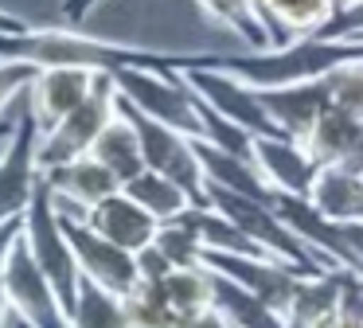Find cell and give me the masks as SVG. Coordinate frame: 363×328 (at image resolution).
I'll return each instance as SVG.
<instances>
[{"instance_id": "6da1fadb", "label": "cell", "mask_w": 363, "mask_h": 328, "mask_svg": "<svg viewBox=\"0 0 363 328\" xmlns=\"http://www.w3.org/2000/svg\"><path fill=\"white\" fill-rule=\"evenodd\" d=\"M0 59L32 62V67H82L94 75H118V70H191L219 67V51H157V47L113 43V39L90 35L82 28H28L24 35H0Z\"/></svg>"}, {"instance_id": "7a4b0ae2", "label": "cell", "mask_w": 363, "mask_h": 328, "mask_svg": "<svg viewBox=\"0 0 363 328\" xmlns=\"http://www.w3.org/2000/svg\"><path fill=\"white\" fill-rule=\"evenodd\" d=\"M363 62V39H324V35H301L281 47L266 51H246V55H223L219 67L230 75L246 78L258 90H277V86H297L328 78L332 70Z\"/></svg>"}, {"instance_id": "3957f363", "label": "cell", "mask_w": 363, "mask_h": 328, "mask_svg": "<svg viewBox=\"0 0 363 328\" xmlns=\"http://www.w3.org/2000/svg\"><path fill=\"white\" fill-rule=\"evenodd\" d=\"M24 242L32 250L35 266L43 270V278L55 285L63 309L74 317L79 309V285H82V270H79V258L71 250V239L63 231V215L55 207V192H51L48 176L40 180L32 195V207L24 211Z\"/></svg>"}, {"instance_id": "277c9868", "label": "cell", "mask_w": 363, "mask_h": 328, "mask_svg": "<svg viewBox=\"0 0 363 328\" xmlns=\"http://www.w3.org/2000/svg\"><path fill=\"white\" fill-rule=\"evenodd\" d=\"M118 94L125 102H133L141 114L157 117V121L172 125V129L188 133V137L203 141L207 121H203V102L191 94V86L184 82L180 70H141L129 67L113 75Z\"/></svg>"}, {"instance_id": "5b68a950", "label": "cell", "mask_w": 363, "mask_h": 328, "mask_svg": "<svg viewBox=\"0 0 363 328\" xmlns=\"http://www.w3.org/2000/svg\"><path fill=\"white\" fill-rule=\"evenodd\" d=\"M118 109L129 117V125H133L137 137H141L145 168L176 180L196 203H207V176H203V164H199V153H196V137H188V133L172 129V125L141 114V109H137L133 102H125L121 94H118Z\"/></svg>"}, {"instance_id": "8992f818", "label": "cell", "mask_w": 363, "mask_h": 328, "mask_svg": "<svg viewBox=\"0 0 363 328\" xmlns=\"http://www.w3.org/2000/svg\"><path fill=\"white\" fill-rule=\"evenodd\" d=\"M113 117H118V82H113V75H98L90 98L74 114H67L59 125L43 129L40 164L43 168H55V164L90 156V148L98 145V137L106 133V125Z\"/></svg>"}, {"instance_id": "52a82bcc", "label": "cell", "mask_w": 363, "mask_h": 328, "mask_svg": "<svg viewBox=\"0 0 363 328\" xmlns=\"http://www.w3.org/2000/svg\"><path fill=\"white\" fill-rule=\"evenodd\" d=\"M55 207H59V215H63V231H67V239H71V250H74V258H79L82 278L98 281L102 289H110V293H118V297L133 293V289L141 285L137 254H129V250H121L118 242H110L106 234H98L82 211L63 207V203H55Z\"/></svg>"}, {"instance_id": "ba28073f", "label": "cell", "mask_w": 363, "mask_h": 328, "mask_svg": "<svg viewBox=\"0 0 363 328\" xmlns=\"http://www.w3.org/2000/svg\"><path fill=\"white\" fill-rule=\"evenodd\" d=\"M180 75H184V82L191 86V94H196L207 109H215L219 117L250 129L254 137L281 133V125L269 117L266 102H262V90L250 86L246 78L230 75L227 67H191V70H180Z\"/></svg>"}, {"instance_id": "9c48e42d", "label": "cell", "mask_w": 363, "mask_h": 328, "mask_svg": "<svg viewBox=\"0 0 363 328\" xmlns=\"http://www.w3.org/2000/svg\"><path fill=\"white\" fill-rule=\"evenodd\" d=\"M40 145H43V125L35 121L32 106H24L12 141L0 148V219H16L32 207V195L43 180Z\"/></svg>"}, {"instance_id": "30bf717a", "label": "cell", "mask_w": 363, "mask_h": 328, "mask_svg": "<svg viewBox=\"0 0 363 328\" xmlns=\"http://www.w3.org/2000/svg\"><path fill=\"white\" fill-rule=\"evenodd\" d=\"M4 289H9L12 312L20 320H28L32 328H71V312L63 309L55 285L43 278V270L35 266L28 242L20 239L16 250L9 258V270H4Z\"/></svg>"}, {"instance_id": "8fae6325", "label": "cell", "mask_w": 363, "mask_h": 328, "mask_svg": "<svg viewBox=\"0 0 363 328\" xmlns=\"http://www.w3.org/2000/svg\"><path fill=\"white\" fill-rule=\"evenodd\" d=\"M203 266L223 278L238 281L242 289L258 293L269 309H277L285 317L293 305V293H297V281L301 273L289 270V266L274 262V258H258V254H230V250H207L203 254Z\"/></svg>"}, {"instance_id": "7c38bea8", "label": "cell", "mask_w": 363, "mask_h": 328, "mask_svg": "<svg viewBox=\"0 0 363 328\" xmlns=\"http://www.w3.org/2000/svg\"><path fill=\"white\" fill-rule=\"evenodd\" d=\"M254 164L262 168L266 184L274 187L277 195H301V199L313 195V184L324 168L305 141L285 137V133L254 137Z\"/></svg>"}, {"instance_id": "4fadbf2b", "label": "cell", "mask_w": 363, "mask_h": 328, "mask_svg": "<svg viewBox=\"0 0 363 328\" xmlns=\"http://www.w3.org/2000/svg\"><path fill=\"white\" fill-rule=\"evenodd\" d=\"M94 82L98 75L82 67H40L32 90H28V106H32L35 121L43 129H51V125H59L67 114H74L90 98Z\"/></svg>"}, {"instance_id": "5bb4252c", "label": "cell", "mask_w": 363, "mask_h": 328, "mask_svg": "<svg viewBox=\"0 0 363 328\" xmlns=\"http://www.w3.org/2000/svg\"><path fill=\"white\" fill-rule=\"evenodd\" d=\"M86 219H90V226H94L98 234H106V239L118 242L121 250H129V254L149 250L152 242H157L160 226H164L157 215H152V211H145L141 203L125 192V187H121V192H113L110 199H102Z\"/></svg>"}, {"instance_id": "9a60e30c", "label": "cell", "mask_w": 363, "mask_h": 328, "mask_svg": "<svg viewBox=\"0 0 363 328\" xmlns=\"http://www.w3.org/2000/svg\"><path fill=\"white\" fill-rule=\"evenodd\" d=\"M43 176H48L51 192H55V203L74 207V211H82V215H90L102 199H110L113 192H121V180L113 176L106 164H98L94 156H79V160L43 168Z\"/></svg>"}, {"instance_id": "2e32d148", "label": "cell", "mask_w": 363, "mask_h": 328, "mask_svg": "<svg viewBox=\"0 0 363 328\" xmlns=\"http://www.w3.org/2000/svg\"><path fill=\"white\" fill-rule=\"evenodd\" d=\"M269 117L281 125L285 137L305 141L308 129L324 117V109H332V94H328V78L316 82H297V86H277V90H262Z\"/></svg>"}, {"instance_id": "e0dca14e", "label": "cell", "mask_w": 363, "mask_h": 328, "mask_svg": "<svg viewBox=\"0 0 363 328\" xmlns=\"http://www.w3.org/2000/svg\"><path fill=\"white\" fill-rule=\"evenodd\" d=\"M196 153H199V164H203L207 184H219V187H227V192L274 203V187L266 184L262 168L250 156H235V153H227V148L211 145V141H199V137H196Z\"/></svg>"}, {"instance_id": "ac0fdd59", "label": "cell", "mask_w": 363, "mask_h": 328, "mask_svg": "<svg viewBox=\"0 0 363 328\" xmlns=\"http://www.w3.org/2000/svg\"><path fill=\"white\" fill-rule=\"evenodd\" d=\"M347 278L352 270H332V273H316V278H301L293 305L285 312L289 328H320L332 312H340L347 293Z\"/></svg>"}, {"instance_id": "d6986e66", "label": "cell", "mask_w": 363, "mask_h": 328, "mask_svg": "<svg viewBox=\"0 0 363 328\" xmlns=\"http://www.w3.org/2000/svg\"><path fill=\"white\" fill-rule=\"evenodd\" d=\"M308 199L332 223H363V176L344 164H324Z\"/></svg>"}, {"instance_id": "ffe728a7", "label": "cell", "mask_w": 363, "mask_h": 328, "mask_svg": "<svg viewBox=\"0 0 363 328\" xmlns=\"http://www.w3.org/2000/svg\"><path fill=\"white\" fill-rule=\"evenodd\" d=\"M196 4H199V12L211 16L219 28L235 31L250 51L277 47V35H274V28L266 23V16H262L258 0H196Z\"/></svg>"}, {"instance_id": "44dd1931", "label": "cell", "mask_w": 363, "mask_h": 328, "mask_svg": "<svg viewBox=\"0 0 363 328\" xmlns=\"http://www.w3.org/2000/svg\"><path fill=\"white\" fill-rule=\"evenodd\" d=\"M258 8L266 16V23L274 28L277 47L301 35H316L336 16L328 0H258Z\"/></svg>"}, {"instance_id": "7402d4cb", "label": "cell", "mask_w": 363, "mask_h": 328, "mask_svg": "<svg viewBox=\"0 0 363 328\" xmlns=\"http://www.w3.org/2000/svg\"><path fill=\"white\" fill-rule=\"evenodd\" d=\"M90 156H94L98 164H106V168L121 180V184H129L137 172H145L141 137H137V129L129 125V117L121 114V109H118V117L106 125V133L98 137V145L90 148Z\"/></svg>"}, {"instance_id": "603a6c76", "label": "cell", "mask_w": 363, "mask_h": 328, "mask_svg": "<svg viewBox=\"0 0 363 328\" xmlns=\"http://www.w3.org/2000/svg\"><path fill=\"white\" fill-rule=\"evenodd\" d=\"M211 309H219L235 328H289L277 309H269L258 293L242 289L238 281L223 278V273H215V301H211Z\"/></svg>"}, {"instance_id": "cb8c5ba5", "label": "cell", "mask_w": 363, "mask_h": 328, "mask_svg": "<svg viewBox=\"0 0 363 328\" xmlns=\"http://www.w3.org/2000/svg\"><path fill=\"white\" fill-rule=\"evenodd\" d=\"M359 133H363V117H352V114L332 106V109H324V117L308 129L305 145L313 148V156L320 164H344L347 156H352Z\"/></svg>"}, {"instance_id": "d4e9b609", "label": "cell", "mask_w": 363, "mask_h": 328, "mask_svg": "<svg viewBox=\"0 0 363 328\" xmlns=\"http://www.w3.org/2000/svg\"><path fill=\"white\" fill-rule=\"evenodd\" d=\"M129 195H133L137 203H141L145 211H152V215L160 219V223H172L176 215H184V211L191 207V195L184 192L176 180H168V176H160V172H152V168H145V172H137L129 184H121Z\"/></svg>"}, {"instance_id": "484cf974", "label": "cell", "mask_w": 363, "mask_h": 328, "mask_svg": "<svg viewBox=\"0 0 363 328\" xmlns=\"http://www.w3.org/2000/svg\"><path fill=\"white\" fill-rule=\"evenodd\" d=\"M125 305L133 328H188V317L172 305L160 278H141V285L125 297Z\"/></svg>"}, {"instance_id": "4316f807", "label": "cell", "mask_w": 363, "mask_h": 328, "mask_svg": "<svg viewBox=\"0 0 363 328\" xmlns=\"http://www.w3.org/2000/svg\"><path fill=\"white\" fill-rule=\"evenodd\" d=\"M71 328H133L125 297L102 289L98 281L82 278L79 285V309L71 317Z\"/></svg>"}, {"instance_id": "83f0119b", "label": "cell", "mask_w": 363, "mask_h": 328, "mask_svg": "<svg viewBox=\"0 0 363 328\" xmlns=\"http://www.w3.org/2000/svg\"><path fill=\"white\" fill-rule=\"evenodd\" d=\"M172 297V305L184 312V317H199V312L211 309L215 301V273L207 266H184V270H172L168 278H160Z\"/></svg>"}, {"instance_id": "f1b7e54d", "label": "cell", "mask_w": 363, "mask_h": 328, "mask_svg": "<svg viewBox=\"0 0 363 328\" xmlns=\"http://www.w3.org/2000/svg\"><path fill=\"white\" fill-rule=\"evenodd\" d=\"M157 246H160V254H164L176 270H184V266H203V254H207V246L199 242V234L188 231L184 223H164V226H160Z\"/></svg>"}, {"instance_id": "f546056e", "label": "cell", "mask_w": 363, "mask_h": 328, "mask_svg": "<svg viewBox=\"0 0 363 328\" xmlns=\"http://www.w3.org/2000/svg\"><path fill=\"white\" fill-rule=\"evenodd\" d=\"M328 94L332 106L344 109L352 117H363V62H347V67L328 75Z\"/></svg>"}, {"instance_id": "4dcf8cb0", "label": "cell", "mask_w": 363, "mask_h": 328, "mask_svg": "<svg viewBox=\"0 0 363 328\" xmlns=\"http://www.w3.org/2000/svg\"><path fill=\"white\" fill-rule=\"evenodd\" d=\"M35 75H40V67H32V62L0 59V117H4V109H9L16 98H28Z\"/></svg>"}, {"instance_id": "1f68e13d", "label": "cell", "mask_w": 363, "mask_h": 328, "mask_svg": "<svg viewBox=\"0 0 363 328\" xmlns=\"http://www.w3.org/2000/svg\"><path fill=\"white\" fill-rule=\"evenodd\" d=\"M316 35H324V39H363V0H352V4L332 16Z\"/></svg>"}, {"instance_id": "d6a6232c", "label": "cell", "mask_w": 363, "mask_h": 328, "mask_svg": "<svg viewBox=\"0 0 363 328\" xmlns=\"http://www.w3.org/2000/svg\"><path fill=\"white\" fill-rule=\"evenodd\" d=\"M24 239V215L16 219H0V281H4V270H9V258L16 250V242Z\"/></svg>"}, {"instance_id": "836d02e7", "label": "cell", "mask_w": 363, "mask_h": 328, "mask_svg": "<svg viewBox=\"0 0 363 328\" xmlns=\"http://www.w3.org/2000/svg\"><path fill=\"white\" fill-rule=\"evenodd\" d=\"M102 4L106 0H59V16H63L67 28H82Z\"/></svg>"}, {"instance_id": "e575fe53", "label": "cell", "mask_w": 363, "mask_h": 328, "mask_svg": "<svg viewBox=\"0 0 363 328\" xmlns=\"http://www.w3.org/2000/svg\"><path fill=\"white\" fill-rule=\"evenodd\" d=\"M28 28H32L28 20H20V16H12L9 8H0V35H24Z\"/></svg>"}, {"instance_id": "d590c367", "label": "cell", "mask_w": 363, "mask_h": 328, "mask_svg": "<svg viewBox=\"0 0 363 328\" xmlns=\"http://www.w3.org/2000/svg\"><path fill=\"white\" fill-rule=\"evenodd\" d=\"M344 234H347V242H352L355 258H359V270H363V223H344Z\"/></svg>"}, {"instance_id": "8d00e7d4", "label": "cell", "mask_w": 363, "mask_h": 328, "mask_svg": "<svg viewBox=\"0 0 363 328\" xmlns=\"http://www.w3.org/2000/svg\"><path fill=\"white\" fill-rule=\"evenodd\" d=\"M12 324V301H9V289H4V281H0V328Z\"/></svg>"}, {"instance_id": "74e56055", "label": "cell", "mask_w": 363, "mask_h": 328, "mask_svg": "<svg viewBox=\"0 0 363 328\" xmlns=\"http://www.w3.org/2000/svg\"><path fill=\"white\" fill-rule=\"evenodd\" d=\"M16 121H20V117H12V121H9V117H0V148L12 141V133H16Z\"/></svg>"}, {"instance_id": "f35d334b", "label": "cell", "mask_w": 363, "mask_h": 328, "mask_svg": "<svg viewBox=\"0 0 363 328\" xmlns=\"http://www.w3.org/2000/svg\"><path fill=\"white\" fill-rule=\"evenodd\" d=\"M328 4H332V12H344V8L352 4V0H328Z\"/></svg>"}, {"instance_id": "ab89813d", "label": "cell", "mask_w": 363, "mask_h": 328, "mask_svg": "<svg viewBox=\"0 0 363 328\" xmlns=\"http://www.w3.org/2000/svg\"><path fill=\"white\" fill-rule=\"evenodd\" d=\"M12 328H32V324H28V320H20L16 312H12Z\"/></svg>"}]
</instances>
